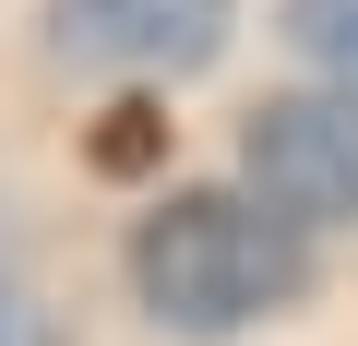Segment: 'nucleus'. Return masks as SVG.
I'll list each match as a JSON object with an SVG mask.
<instances>
[{"mask_svg": "<svg viewBox=\"0 0 358 346\" xmlns=\"http://www.w3.org/2000/svg\"><path fill=\"white\" fill-rule=\"evenodd\" d=\"M239 167H251V203L287 215V227H358V96H275L251 108L239 131Z\"/></svg>", "mask_w": 358, "mask_h": 346, "instance_id": "2", "label": "nucleus"}, {"mask_svg": "<svg viewBox=\"0 0 358 346\" xmlns=\"http://www.w3.org/2000/svg\"><path fill=\"white\" fill-rule=\"evenodd\" d=\"M0 346H48V334H36V310H24L13 287H0Z\"/></svg>", "mask_w": 358, "mask_h": 346, "instance_id": "5", "label": "nucleus"}, {"mask_svg": "<svg viewBox=\"0 0 358 346\" xmlns=\"http://www.w3.org/2000/svg\"><path fill=\"white\" fill-rule=\"evenodd\" d=\"M48 24L72 60H108V72H192L227 36V0H48Z\"/></svg>", "mask_w": 358, "mask_h": 346, "instance_id": "3", "label": "nucleus"}, {"mask_svg": "<svg viewBox=\"0 0 358 346\" xmlns=\"http://www.w3.org/2000/svg\"><path fill=\"white\" fill-rule=\"evenodd\" d=\"M131 287L167 334H251L310 287V239L251 192H167L131 227Z\"/></svg>", "mask_w": 358, "mask_h": 346, "instance_id": "1", "label": "nucleus"}, {"mask_svg": "<svg viewBox=\"0 0 358 346\" xmlns=\"http://www.w3.org/2000/svg\"><path fill=\"white\" fill-rule=\"evenodd\" d=\"M287 48H299L334 96H358V0H287Z\"/></svg>", "mask_w": 358, "mask_h": 346, "instance_id": "4", "label": "nucleus"}]
</instances>
